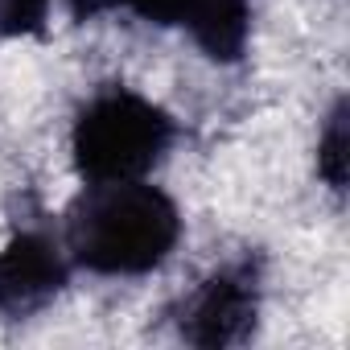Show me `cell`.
<instances>
[{"instance_id":"6da1fadb","label":"cell","mask_w":350,"mask_h":350,"mask_svg":"<svg viewBox=\"0 0 350 350\" xmlns=\"http://www.w3.org/2000/svg\"><path fill=\"white\" fill-rule=\"evenodd\" d=\"M182 239V215L165 190L140 182L87 186L62 227L70 264L95 276H144L169 260Z\"/></svg>"},{"instance_id":"8992f818","label":"cell","mask_w":350,"mask_h":350,"mask_svg":"<svg viewBox=\"0 0 350 350\" xmlns=\"http://www.w3.org/2000/svg\"><path fill=\"white\" fill-rule=\"evenodd\" d=\"M346 124H350L346 99H334V107H329V116L317 132V178L334 194H346V144H350Z\"/></svg>"},{"instance_id":"ba28073f","label":"cell","mask_w":350,"mask_h":350,"mask_svg":"<svg viewBox=\"0 0 350 350\" xmlns=\"http://www.w3.org/2000/svg\"><path fill=\"white\" fill-rule=\"evenodd\" d=\"M186 5H190V0H128L124 9H132L148 25H182Z\"/></svg>"},{"instance_id":"52a82bcc","label":"cell","mask_w":350,"mask_h":350,"mask_svg":"<svg viewBox=\"0 0 350 350\" xmlns=\"http://www.w3.org/2000/svg\"><path fill=\"white\" fill-rule=\"evenodd\" d=\"M54 0H0V38H38Z\"/></svg>"},{"instance_id":"5b68a950","label":"cell","mask_w":350,"mask_h":350,"mask_svg":"<svg viewBox=\"0 0 350 350\" xmlns=\"http://www.w3.org/2000/svg\"><path fill=\"white\" fill-rule=\"evenodd\" d=\"M182 29L211 62H239L252 38V0H190Z\"/></svg>"},{"instance_id":"277c9868","label":"cell","mask_w":350,"mask_h":350,"mask_svg":"<svg viewBox=\"0 0 350 350\" xmlns=\"http://www.w3.org/2000/svg\"><path fill=\"white\" fill-rule=\"evenodd\" d=\"M70 284L66 243L38 223H25L0 247V317L25 321Z\"/></svg>"},{"instance_id":"3957f363","label":"cell","mask_w":350,"mask_h":350,"mask_svg":"<svg viewBox=\"0 0 350 350\" xmlns=\"http://www.w3.org/2000/svg\"><path fill=\"white\" fill-rule=\"evenodd\" d=\"M260 264L256 260H231L202 276L173 309V325L186 346L198 350H227L243 346L256 334L260 321Z\"/></svg>"},{"instance_id":"9c48e42d","label":"cell","mask_w":350,"mask_h":350,"mask_svg":"<svg viewBox=\"0 0 350 350\" xmlns=\"http://www.w3.org/2000/svg\"><path fill=\"white\" fill-rule=\"evenodd\" d=\"M62 5H66V13L75 21H91V17H103L111 9H124L128 0H62Z\"/></svg>"},{"instance_id":"7a4b0ae2","label":"cell","mask_w":350,"mask_h":350,"mask_svg":"<svg viewBox=\"0 0 350 350\" xmlns=\"http://www.w3.org/2000/svg\"><path fill=\"white\" fill-rule=\"evenodd\" d=\"M173 136H178V124L152 99L128 87H103L75 116L70 128L75 173L87 186L140 182L165 161Z\"/></svg>"}]
</instances>
